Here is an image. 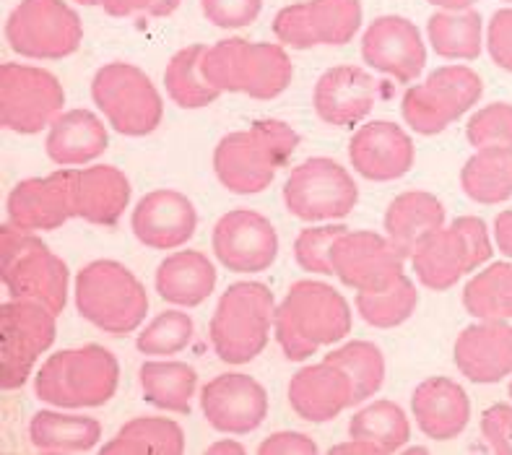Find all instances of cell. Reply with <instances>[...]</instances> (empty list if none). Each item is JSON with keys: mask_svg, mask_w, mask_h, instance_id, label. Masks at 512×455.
<instances>
[{"mask_svg": "<svg viewBox=\"0 0 512 455\" xmlns=\"http://www.w3.org/2000/svg\"><path fill=\"white\" fill-rule=\"evenodd\" d=\"M362 26L359 0H305L276 13L273 34L292 50H310L318 45L344 47L357 37Z\"/></svg>", "mask_w": 512, "mask_h": 455, "instance_id": "cell-15", "label": "cell"}, {"mask_svg": "<svg viewBox=\"0 0 512 455\" xmlns=\"http://www.w3.org/2000/svg\"><path fill=\"white\" fill-rule=\"evenodd\" d=\"M102 455H182L185 432L175 419L136 416L104 442Z\"/></svg>", "mask_w": 512, "mask_h": 455, "instance_id": "cell-32", "label": "cell"}, {"mask_svg": "<svg viewBox=\"0 0 512 455\" xmlns=\"http://www.w3.org/2000/svg\"><path fill=\"white\" fill-rule=\"evenodd\" d=\"M154 286L164 302L177 307H198L214 294L216 268L201 250H180L159 263Z\"/></svg>", "mask_w": 512, "mask_h": 455, "instance_id": "cell-30", "label": "cell"}, {"mask_svg": "<svg viewBox=\"0 0 512 455\" xmlns=\"http://www.w3.org/2000/svg\"><path fill=\"white\" fill-rule=\"evenodd\" d=\"M130 203V180L112 164L76 169V216L99 224L115 227Z\"/></svg>", "mask_w": 512, "mask_h": 455, "instance_id": "cell-27", "label": "cell"}, {"mask_svg": "<svg viewBox=\"0 0 512 455\" xmlns=\"http://www.w3.org/2000/svg\"><path fill=\"white\" fill-rule=\"evenodd\" d=\"M182 0H102V8L110 16H136V13H146V16H172L180 8Z\"/></svg>", "mask_w": 512, "mask_h": 455, "instance_id": "cell-48", "label": "cell"}, {"mask_svg": "<svg viewBox=\"0 0 512 455\" xmlns=\"http://www.w3.org/2000/svg\"><path fill=\"white\" fill-rule=\"evenodd\" d=\"M487 50L494 65L512 73V8H500L487 26Z\"/></svg>", "mask_w": 512, "mask_h": 455, "instance_id": "cell-46", "label": "cell"}, {"mask_svg": "<svg viewBox=\"0 0 512 455\" xmlns=\"http://www.w3.org/2000/svg\"><path fill=\"white\" fill-rule=\"evenodd\" d=\"M435 8H442V11H466L474 3H481V0H427Z\"/></svg>", "mask_w": 512, "mask_h": 455, "instance_id": "cell-52", "label": "cell"}, {"mask_svg": "<svg viewBox=\"0 0 512 455\" xmlns=\"http://www.w3.org/2000/svg\"><path fill=\"white\" fill-rule=\"evenodd\" d=\"M414 159L416 149L411 136L390 120L362 125L349 143L351 167L372 182H390L409 175Z\"/></svg>", "mask_w": 512, "mask_h": 455, "instance_id": "cell-22", "label": "cell"}, {"mask_svg": "<svg viewBox=\"0 0 512 455\" xmlns=\"http://www.w3.org/2000/svg\"><path fill=\"white\" fill-rule=\"evenodd\" d=\"M333 453H359V455H385L383 450L377 448V445H372V442L367 440H354V437H349L346 442H341V445H333L331 448V455Z\"/></svg>", "mask_w": 512, "mask_h": 455, "instance_id": "cell-50", "label": "cell"}, {"mask_svg": "<svg viewBox=\"0 0 512 455\" xmlns=\"http://www.w3.org/2000/svg\"><path fill=\"white\" fill-rule=\"evenodd\" d=\"M260 455H315L318 453V442L312 440L305 432H294V429H281L273 432L258 445Z\"/></svg>", "mask_w": 512, "mask_h": 455, "instance_id": "cell-47", "label": "cell"}, {"mask_svg": "<svg viewBox=\"0 0 512 455\" xmlns=\"http://www.w3.org/2000/svg\"><path fill=\"white\" fill-rule=\"evenodd\" d=\"M349 437L372 442L385 455L398 453L411 440V422L398 403L375 401L351 416Z\"/></svg>", "mask_w": 512, "mask_h": 455, "instance_id": "cell-38", "label": "cell"}, {"mask_svg": "<svg viewBox=\"0 0 512 455\" xmlns=\"http://www.w3.org/2000/svg\"><path fill=\"white\" fill-rule=\"evenodd\" d=\"M474 149H512V104L494 102L481 107L466 125Z\"/></svg>", "mask_w": 512, "mask_h": 455, "instance_id": "cell-43", "label": "cell"}, {"mask_svg": "<svg viewBox=\"0 0 512 455\" xmlns=\"http://www.w3.org/2000/svg\"><path fill=\"white\" fill-rule=\"evenodd\" d=\"M333 276L354 292H383L396 284L406 268V255L388 240V234L346 232L333 245Z\"/></svg>", "mask_w": 512, "mask_h": 455, "instance_id": "cell-16", "label": "cell"}, {"mask_svg": "<svg viewBox=\"0 0 512 455\" xmlns=\"http://www.w3.org/2000/svg\"><path fill=\"white\" fill-rule=\"evenodd\" d=\"M484 21L476 11H437L427 21L432 50L448 60H476L484 50Z\"/></svg>", "mask_w": 512, "mask_h": 455, "instance_id": "cell-35", "label": "cell"}, {"mask_svg": "<svg viewBox=\"0 0 512 455\" xmlns=\"http://www.w3.org/2000/svg\"><path fill=\"white\" fill-rule=\"evenodd\" d=\"M359 203V188L344 164L312 156L297 164L284 182V206L302 221H333L349 216Z\"/></svg>", "mask_w": 512, "mask_h": 455, "instance_id": "cell-12", "label": "cell"}, {"mask_svg": "<svg viewBox=\"0 0 512 455\" xmlns=\"http://www.w3.org/2000/svg\"><path fill=\"white\" fill-rule=\"evenodd\" d=\"M138 380H141L143 398L151 406L172 414H190V401L198 388V372L188 362H175V359L143 362Z\"/></svg>", "mask_w": 512, "mask_h": 455, "instance_id": "cell-33", "label": "cell"}, {"mask_svg": "<svg viewBox=\"0 0 512 455\" xmlns=\"http://www.w3.org/2000/svg\"><path fill=\"white\" fill-rule=\"evenodd\" d=\"M510 398H512V383H510Z\"/></svg>", "mask_w": 512, "mask_h": 455, "instance_id": "cell-55", "label": "cell"}, {"mask_svg": "<svg viewBox=\"0 0 512 455\" xmlns=\"http://www.w3.org/2000/svg\"><path fill=\"white\" fill-rule=\"evenodd\" d=\"M494 245L502 255L512 258V208L500 211L494 219Z\"/></svg>", "mask_w": 512, "mask_h": 455, "instance_id": "cell-49", "label": "cell"}, {"mask_svg": "<svg viewBox=\"0 0 512 455\" xmlns=\"http://www.w3.org/2000/svg\"><path fill=\"white\" fill-rule=\"evenodd\" d=\"M494 255L487 221L479 216H458L453 224L437 229L411 255L416 279L432 292H448L466 273L487 266Z\"/></svg>", "mask_w": 512, "mask_h": 455, "instance_id": "cell-8", "label": "cell"}, {"mask_svg": "<svg viewBox=\"0 0 512 455\" xmlns=\"http://www.w3.org/2000/svg\"><path fill=\"white\" fill-rule=\"evenodd\" d=\"M206 453H211V455H216V453L245 455V448H242L240 442H234V440H219V442H214V445H208Z\"/></svg>", "mask_w": 512, "mask_h": 455, "instance_id": "cell-51", "label": "cell"}, {"mask_svg": "<svg viewBox=\"0 0 512 455\" xmlns=\"http://www.w3.org/2000/svg\"><path fill=\"white\" fill-rule=\"evenodd\" d=\"M130 229L141 245L169 253L193 240L198 229V211L180 190H151L133 208Z\"/></svg>", "mask_w": 512, "mask_h": 455, "instance_id": "cell-21", "label": "cell"}, {"mask_svg": "<svg viewBox=\"0 0 512 455\" xmlns=\"http://www.w3.org/2000/svg\"><path fill=\"white\" fill-rule=\"evenodd\" d=\"M416 307H419V292L406 273L383 292H357V312L364 323L380 331L403 325L414 315Z\"/></svg>", "mask_w": 512, "mask_h": 455, "instance_id": "cell-39", "label": "cell"}, {"mask_svg": "<svg viewBox=\"0 0 512 455\" xmlns=\"http://www.w3.org/2000/svg\"><path fill=\"white\" fill-rule=\"evenodd\" d=\"M201 411L216 432L250 435L266 422L268 393L255 377L224 372L203 385Z\"/></svg>", "mask_w": 512, "mask_h": 455, "instance_id": "cell-19", "label": "cell"}, {"mask_svg": "<svg viewBox=\"0 0 512 455\" xmlns=\"http://www.w3.org/2000/svg\"><path fill=\"white\" fill-rule=\"evenodd\" d=\"M286 396H289V403H292L299 419L312 424L333 422L341 411L359 403L357 385H354L349 372L328 362V359L302 367L292 377Z\"/></svg>", "mask_w": 512, "mask_h": 455, "instance_id": "cell-23", "label": "cell"}, {"mask_svg": "<svg viewBox=\"0 0 512 455\" xmlns=\"http://www.w3.org/2000/svg\"><path fill=\"white\" fill-rule=\"evenodd\" d=\"M206 45H188L172 55L164 71V86L169 99L180 110H203L221 97L214 86L208 84L201 71V58Z\"/></svg>", "mask_w": 512, "mask_h": 455, "instance_id": "cell-36", "label": "cell"}, {"mask_svg": "<svg viewBox=\"0 0 512 455\" xmlns=\"http://www.w3.org/2000/svg\"><path fill=\"white\" fill-rule=\"evenodd\" d=\"M411 414L429 440L450 442L468 427L471 398L450 377H427L411 393Z\"/></svg>", "mask_w": 512, "mask_h": 455, "instance_id": "cell-26", "label": "cell"}, {"mask_svg": "<svg viewBox=\"0 0 512 455\" xmlns=\"http://www.w3.org/2000/svg\"><path fill=\"white\" fill-rule=\"evenodd\" d=\"M50 307L32 299H8L0 307V388L16 390L29 380L37 359L55 344L58 325Z\"/></svg>", "mask_w": 512, "mask_h": 455, "instance_id": "cell-14", "label": "cell"}, {"mask_svg": "<svg viewBox=\"0 0 512 455\" xmlns=\"http://www.w3.org/2000/svg\"><path fill=\"white\" fill-rule=\"evenodd\" d=\"M323 359L338 364L341 370H346L357 385L359 403L367 401L383 388L385 383V357L383 351L377 349L370 341H349V344L338 346V349L328 351Z\"/></svg>", "mask_w": 512, "mask_h": 455, "instance_id": "cell-40", "label": "cell"}, {"mask_svg": "<svg viewBox=\"0 0 512 455\" xmlns=\"http://www.w3.org/2000/svg\"><path fill=\"white\" fill-rule=\"evenodd\" d=\"M484 94V81L468 65H445L429 73L427 81L409 86L403 94L401 115L411 130L437 136L476 107Z\"/></svg>", "mask_w": 512, "mask_h": 455, "instance_id": "cell-10", "label": "cell"}, {"mask_svg": "<svg viewBox=\"0 0 512 455\" xmlns=\"http://www.w3.org/2000/svg\"><path fill=\"white\" fill-rule=\"evenodd\" d=\"M71 219H76V169L29 177L8 193L6 224L19 232H50Z\"/></svg>", "mask_w": 512, "mask_h": 455, "instance_id": "cell-17", "label": "cell"}, {"mask_svg": "<svg viewBox=\"0 0 512 455\" xmlns=\"http://www.w3.org/2000/svg\"><path fill=\"white\" fill-rule=\"evenodd\" d=\"M91 99L110 128L130 138L154 133L162 125L164 102L154 81L130 63H107L91 78Z\"/></svg>", "mask_w": 512, "mask_h": 455, "instance_id": "cell-9", "label": "cell"}, {"mask_svg": "<svg viewBox=\"0 0 512 455\" xmlns=\"http://www.w3.org/2000/svg\"><path fill=\"white\" fill-rule=\"evenodd\" d=\"M299 146L297 130L284 120H260L221 138L214 149V172L229 193H263Z\"/></svg>", "mask_w": 512, "mask_h": 455, "instance_id": "cell-2", "label": "cell"}, {"mask_svg": "<svg viewBox=\"0 0 512 455\" xmlns=\"http://www.w3.org/2000/svg\"><path fill=\"white\" fill-rule=\"evenodd\" d=\"M442 227L445 206L427 190H406L396 195L385 211V234L406 258H411L416 247Z\"/></svg>", "mask_w": 512, "mask_h": 455, "instance_id": "cell-29", "label": "cell"}, {"mask_svg": "<svg viewBox=\"0 0 512 455\" xmlns=\"http://www.w3.org/2000/svg\"><path fill=\"white\" fill-rule=\"evenodd\" d=\"M65 107L58 76L34 65L6 63L0 68V123L3 128L34 136L50 128Z\"/></svg>", "mask_w": 512, "mask_h": 455, "instance_id": "cell-13", "label": "cell"}, {"mask_svg": "<svg viewBox=\"0 0 512 455\" xmlns=\"http://www.w3.org/2000/svg\"><path fill=\"white\" fill-rule=\"evenodd\" d=\"M351 333V307L344 294L323 281L302 279L289 286L276 305L273 336L286 359L302 362L318 349L344 341Z\"/></svg>", "mask_w": 512, "mask_h": 455, "instance_id": "cell-1", "label": "cell"}, {"mask_svg": "<svg viewBox=\"0 0 512 455\" xmlns=\"http://www.w3.org/2000/svg\"><path fill=\"white\" fill-rule=\"evenodd\" d=\"M461 188L474 203L497 206L512 198V149H479L461 169Z\"/></svg>", "mask_w": 512, "mask_h": 455, "instance_id": "cell-34", "label": "cell"}, {"mask_svg": "<svg viewBox=\"0 0 512 455\" xmlns=\"http://www.w3.org/2000/svg\"><path fill=\"white\" fill-rule=\"evenodd\" d=\"M263 0H201V11L219 29H245L260 16Z\"/></svg>", "mask_w": 512, "mask_h": 455, "instance_id": "cell-44", "label": "cell"}, {"mask_svg": "<svg viewBox=\"0 0 512 455\" xmlns=\"http://www.w3.org/2000/svg\"><path fill=\"white\" fill-rule=\"evenodd\" d=\"M81 6H102V0H76Z\"/></svg>", "mask_w": 512, "mask_h": 455, "instance_id": "cell-53", "label": "cell"}, {"mask_svg": "<svg viewBox=\"0 0 512 455\" xmlns=\"http://www.w3.org/2000/svg\"><path fill=\"white\" fill-rule=\"evenodd\" d=\"M276 299L266 284L237 281L219 297L208 336L216 357L227 364H247L268 346Z\"/></svg>", "mask_w": 512, "mask_h": 455, "instance_id": "cell-6", "label": "cell"}, {"mask_svg": "<svg viewBox=\"0 0 512 455\" xmlns=\"http://www.w3.org/2000/svg\"><path fill=\"white\" fill-rule=\"evenodd\" d=\"M211 247L232 273H263L279 258V232L253 208H234L216 221Z\"/></svg>", "mask_w": 512, "mask_h": 455, "instance_id": "cell-18", "label": "cell"}, {"mask_svg": "<svg viewBox=\"0 0 512 455\" xmlns=\"http://www.w3.org/2000/svg\"><path fill=\"white\" fill-rule=\"evenodd\" d=\"M76 310L94 328L112 336L138 331L149 312L146 286L117 260H91L76 273Z\"/></svg>", "mask_w": 512, "mask_h": 455, "instance_id": "cell-5", "label": "cell"}, {"mask_svg": "<svg viewBox=\"0 0 512 455\" xmlns=\"http://www.w3.org/2000/svg\"><path fill=\"white\" fill-rule=\"evenodd\" d=\"M120 385V364L99 344L55 351L34 377L39 401L58 409H97L110 403Z\"/></svg>", "mask_w": 512, "mask_h": 455, "instance_id": "cell-4", "label": "cell"}, {"mask_svg": "<svg viewBox=\"0 0 512 455\" xmlns=\"http://www.w3.org/2000/svg\"><path fill=\"white\" fill-rule=\"evenodd\" d=\"M502 3H512V0H502Z\"/></svg>", "mask_w": 512, "mask_h": 455, "instance_id": "cell-54", "label": "cell"}, {"mask_svg": "<svg viewBox=\"0 0 512 455\" xmlns=\"http://www.w3.org/2000/svg\"><path fill=\"white\" fill-rule=\"evenodd\" d=\"M463 307L476 320H512V263L479 268L463 289Z\"/></svg>", "mask_w": 512, "mask_h": 455, "instance_id": "cell-37", "label": "cell"}, {"mask_svg": "<svg viewBox=\"0 0 512 455\" xmlns=\"http://www.w3.org/2000/svg\"><path fill=\"white\" fill-rule=\"evenodd\" d=\"M0 258H3V284L11 299H32L50 307L55 315L68 305L71 273L63 258L52 253L32 232H19L11 224L0 229Z\"/></svg>", "mask_w": 512, "mask_h": 455, "instance_id": "cell-7", "label": "cell"}, {"mask_svg": "<svg viewBox=\"0 0 512 455\" xmlns=\"http://www.w3.org/2000/svg\"><path fill=\"white\" fill-rule=\"evenodd\" d=\"M195 336L193 318L182 310H164L136 338V349L146 357H175Z\"/></svg>", "mask_w": 512, "mask_h": 455, "instance_id": "cell-41", "label": "cell"}, {"mask_svg": "<svg viewBox=\"0 0 512 455\" xmlns=\"http://www.w3.org/2000/svg\"><path fill=\"white\" fill-rule=\"evenodd\" d=\"M481 437L489 450L500 455H512V406L494 403L481 414Z\"/></svg>", "mask_w": 512, "mask_h": 455, "instance_id": "cell-45", "label": "cell"}, {"mask_svg": "<svg viewBox=\"0 0 512 455\" xmlns=\"http://www.w3.org/2000/svg\"><path fill=\"white\" fill-rule=\"evenodd\" d=\"M362 58L375 71L396 78L398 84H411L427 65V47L414 21L390 13L367 26Z\"/></svg>", "mask_w": 512, "mask_h": 455, "instance_id": "cell-20", "label": "cell"}, {"mask_svg": "<svg viewBox=\"0 0 512 455\" xmlns=\"http://www.w3.org/2000/svg\"><path fill=\"white\" fill-rule=\"evenodd\" d=\"M377 99L375 78L357 65H336L318 78L312 89V107L323 123L351 128L370 115Z\"/></svg>", "mask_w": 512, "mask_h": 455, "instance_id": "cell-25", "label": "cell"}, {"mask_svg": "<svg viewBox=\"0 0 512 455\" xmlns=\"http://www.w3.org/2000/svg\"><path fill=\"white\" fill-rule=\"evenodd\" d=\"M201 71L219 94H247L253 99L281 97L294 78V65L281 45L247 42L242 37L221 39L206 47Z\"/></svg>", "mask_w": 512, "mask_h": 455, "instance_id": "cell-3", "label": "cell"}, {"mask_svg": "<svg viewBox=\"0 0 512 455\" xmlns=\"http://www.w3.org/2000/svg\"><path fill=\"white\" fill-rule=\"evenodd\" d=\"M107 128L91 110H68L50 125L45 151L60 167H84L104 154Z\"/></svg>", "mask_w": 512, "mask_h": 455, "instance_id": "cell-28", "label": "cell"}, {"mask_svg": "<svg viewBox=\"0 0 512 455\" xmlns=\"http://www.w3.org/2000/svg\"><path fill=\"white\" fill-rule=\"evenodd\" d=\"M6 42L21 58L63 60L84 42V24L63 0H21L6 21Z\"/></svg>", "mask_w": 512, "mask_h": 455, "instance_id": "cell-11", "label": "cell"}, {"mask_svg": "<svg viewBox=\"0 0 512 455\" xmlns=\"http://www.w3.org/2000/svg\"><path fill=\"white\" fill-rule=\"evenodd\" d=\"M453 362L476 385H494L512 375V325L479 320L455 338Z\"/></svg>", "mask_w": 512, "mask_h": 455, "instance_id": "cell-24", "label": "cell"}, {"mask_svg": "<svg viewBox=\"0 0 512 455\" xmlns=\"http://www.w3.org/2000/svg\"><path fill=\"white\" fill-rule=\"evenodd\" d=\"M349 232L344 224H325V227H307L297 234L294 240V258L299 268L307 273H320V276H333V245L341 234Z\"/></svg>", "mask_w": 512, "mask_h": 455, "instance_id": "cell-42", "label": "cell"}, {"mask_svg": "<svg viewBox=\"0 0 512 455\" xmlns=\"http://www.w3.org/2000/svg\"><path fill=\"white\" fill-rule=\"evenodd\" d=\"M29 440L42 453H89L102 440V424L94 416L37 411L29 422Z\"/></svg>", "mask_w": 512, "mask_h": 455, "instance_id": "cell-31", "label": "cell"}]
</instances>
